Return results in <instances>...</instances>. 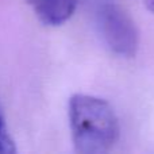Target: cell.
I'll return each instance as SVG.
<instances>
[{"label": "cell", "instance_id": "6da1fadb", "mask_svg": "<svg viewBox=\"0 0 154 154\" xmlns=\"http://www.w3.org/2000/svg\"><path fill=\"white\" fill-rule=\"evenodd\" d=\"M75 150L81 154L107 153L119 139V122L114 108L97 96L76 93L68 104Z\"/></svg>", "mask_w": 154, "mask_h": 154}, {"label": "cell", "instance_id": "7a4b0ae2", "mask_svg": "<svg viewBox=\"0 0 154 154\" xmlns=\"http://www.w3.org/2000/svg\"><path fill=\"white\" fill-rule=\"evenodd\" d=\"M96 26L107 48L116 56L130 58L138 50V31L128 14L112 0H103L96 8Z\"/></svg>", "mask_w": 154, "mask_h": 154}, {"label": "cell", "instance_id": "3957f363", "mask_svg": "<svg viewBox=\"0 0 154 154\" xmlns=\"http://www.w3.org/2000/svg\"><path fill=\"white\" fill-rule=\"evenodd\" d=\"M29 4L41 23L57 27L72 18L77 0H29Z\"/></svg>", "mask_w": 154, "mask_h": 154}, {"label": "cell", "instance_id": "277c9868", "mask_svg": "<svg viewBox=\"0 0 154 154\" xmlns=\"http://www.w3.org/2000/svg\"><path fill=\"white\" fill-rule=\"evenodd\" d=\"M16 153L15 141L8 130L7 122L3 108L0 106V154H14Z\"/></svg>", "mask_w": 154, "mask_h": 154}, {"label": "cell", "instance_id": "5b68a950", "mask_svg": "<svg viewBox=\"0 0 154 154\" xmlns=\"http://www.w3.org/2000/svg\"><path fill=\"white\" fill-rule=\"evenodd\" d=\"M146 5H147V8H149L150 11H153L154 12V0H146Z\"/></svg>", "mask_w": 154, "mask_h": 154}]
</instances>
